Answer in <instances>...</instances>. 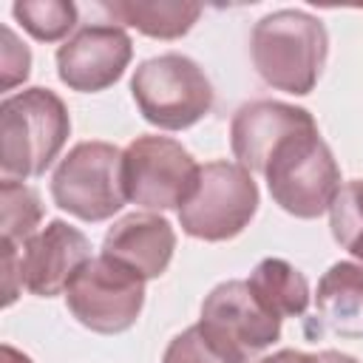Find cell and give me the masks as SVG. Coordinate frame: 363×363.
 Returning <instances> with one entry per match:
<instances>
[{
  "instance_id": "ac0fdd59",
  "label": "cell",
  "mask_w": 363,
  "mask_h": 363,
  "mask_svg": "<svg viewBox=\"0 0 363 363\" xmlns=\"http://www.w3.org/2000/svg\"><path fill=\"white\" fill-rule=\"evenodd\" d=\"M11 14L40 43H57L77 26V6L71 0H17Z\"/></svg>"
},
{
  "instance_id": "3957f363",
  "label": "cell",
  "mask_w": 363,
  "mask_h": 363,
  "mask_svg": "<svg viewBox=\"0 0 363 363\" xmlns=\"http://www.w3.org/2000/svg\"><path fill=\"white\" fill-rule=\"evenodd\" d=\"M264 179L272 201L295 218L329 213L340 190V167L318 128L286 136L272 150Z\"/></svg>"
},
{
  "instance_id": "9c48e42d",
  "label": "cell",
  "mask_w": 363,
  "mask_h": 363,
  "mask_svg": "<svg viewBox=\"0 0 363 363\" xmlns=\"http://www.w3.org/2000/svg\"><path fill=\"white\" fill-rule=\"evenodd\" d=\"M199 323L247 357L264 352L281 337V318L272 315L255 298L250 284L238 278L221 281L210 289V295L201 301Z\"/></svg>"
},
{
  "instance_id": "7402d4cb",
  "label": "cell",
  "mask_w": 363,
  "mask_h": 363,
  "mask_svg": "<svg viewBox=\"0 0 363 363\" xmlns=\"http://www.w3.org/2000/svg\"><path fill=\"white\" fill-rule=\"evenodd\" d=\"M0 247H3V306H11L23 289L20 250L11 241H0Z\"/></svg>"
},
{
  "instance_id": "8992f818",
  "label": "cell",
  "mask_w": 363,
  "mask_h": 363,
  "mask_svg": "<svg viewBox=\"0 0 363 363\" xmlns=\"http://www.w3.org/2000/svg\"><path fill=\"white\" fill-rule=\"evenodd\" d=\"M258 210V184L238 162H207L190 199L179 207L182 233L199 241H230L252 221Z\"/></svg>"
},
{
  "instance_id": "4fadbf2b",
  "label": "cell",
  "mask_w": 363,
  "mask_h": 363,
  "mask_svg": "<svg viewBox=\"0 0 363 363\" xmlns=\"http://www.w3.org/2000/svg\"><path fill=\"white\" fill-rule=\"evenodd\" d=\"M176 233L159 213H130L113 221L102 238V255L125 264L145 281L164 275L173 261Z\"/></svg>"
},
{
  "instance_id": "cb8c5ba5",
  "label": "cell",
  "mask_w": 363,
  "mask_h": 363,
  "mask_svg": "<svg viewBox=\"0 0 363 363\" xmlns=\"http://www.w3.org/2000/svg\"><path fill=\"white\" fill-rule=\"evenodd\" d=\"M0 363H34L26 352H20V349H14L11 343H3L0 346Z\"/></svg>"
},
{
  "instance_id": "d6986e66",
  "label": "cell",
  "mask_w": 363,
  "mask_h": 363,
  "mask_svg": "<svg viewBox=\"0 0 363 363\" xmlns=\"http://www.w3.org/2000/svg\"><path fill=\"white\" fill-rule=\"evenodd\" d=\"M247 360H250L247 354L210 335L201 323H193L184 332H179L162 354V363H247Z\"/></svg>"
},
{
  "instance_id": "7c38bea8",
  "label": "cell",
  "mask_w": 363,
  "mask_h": 363,
  "mask_svg": "<svg viewBox=\"0 0 363 363\" xmlns=\"http://www.w3.org/2000/svg\"><path fill=\"white\" fill-rule=\"evenodd\" d=\"M318 128L315 116L306 108L278 102V99H255L241 105L230 122V147L250 173H264L272 150L292 133Z\"/></svg>"
},
{
  "instance_id": "5b68a950",
  "label": "cell",
  "mask_w": 363,
  "mask_h": 363,
  "mask_svg": "<svg viewBox=\"0 0 363 363\" xmlns=\"http://www.w3.org/2000/svg\"><path fill=\"white\" fill-rule=\"evenodd\" d=\"M122 156L111 142H79L74 145L51 176V199L60 210L79 221H108L116 216L125 201Z\"/></svg>"
},
{
  "instance_id": "277c9868",
  "label": "cell",
  "mask_w": 363,
  "mask_h": 363,
  "mask_svg": "<svg viewBox=\"0 0 363 363\" xmlns=\"http://www.w3.org/2000/svg\"><path fill=\"white\" fill-rule=\"evenodd\" d=\"M130 94L145 122L162 130H184L213 111V85L201 65L167 51L136 65Z\"/></svg>"
},
{
  "instance_id": "5bb4252c",
  "label": "cell",
  "mask_w": 363,
  "mask_h": 363,
  "mask_svg": "<svg viewBox=\"0 0 363 363\" xmlns=\"http://www.w3.org/2000/svg\"><path fill=\"white\" fill-rule=\"evenodd\" d=\"M315 318L340 337H363V264L335 261L318 281Z\"/></svg>"
},
{
  "instance_id": "44dd1931",
  "label": "cell",
  "mask_w": 363,
  "mask_h": 363,
  "mask_svg": "<svg viewBox=\"0 0 363 363\" xmlns=\"http://www.w3.org/2000/svg\"><path fill=\"white\" fill-rule=\"evenodd\" d=\"M31 74V51L26 43H20V37L3 26L0 31V88L11 91L20 82H26Z\"/></svg>"
},
{
  "instance_id": "603a6c76",
  "label": "cell",
  "mask_w": 363,
  "mask_h": 363,
  "mask_svg": "<svg viewBox=\"0 0 363 363\" xmlns=\"http://www.w3.org/2000/svg\"><path fill=\"white\" fill-rule=\"evenodd\" d=\"M258 363H360V360L352 357V354H346V352H337V349H323L318 354L298 352V349H281L275 354L261 357Z\"/></svg>"
},
{
  "instance_id": "9a60e30c",
  "label": "cell",
  "mask_w": 363,
  "mask_h": 363,
  "mask_svg": "<svg viewBox=\"0 0 363 363\" xmlns=\"http://www.w3.org/2000/svg\"><path fill=\"white\" fill-rule=\"evenodd\" d=\"M102 9L116 23H125L153 40H179L201 17V6L187 0H113L102 3Z\"/></svg>"
},
{
  "instance_id": "30bf717a",
  "label": "cell",
  "mask_w": 363,
  "mask_h": 363,
  "mask_svg": "<svg viewBox=\"0 0 363 363\" xmlns=\"http://www.w3.org/2000/svg\"><path fill=\"white\" fill-rule=\"evenodd\" d=\"M133 43L122 26H85L57 48V77L79 94L111 88L128 68Z\"/></svg>"
},
{
  "instance_id": "2e32d148",
  "label": "cell",
  "mask_w": 363,
  "mask_h": 363,
  "mask_svg": "<svg viewBox=\"0 0 363 363\" xmlns=\"http://www.w3.org/2000/svg\"><path fill=\"white\" fill-rule=\"evenodd\" d=\"M255 298L281 320L298 318L309 306V284L298 267L284 258H264L247 278Z\"/></svg>"
},
{
  "instance_id": "6da1fadb",
  "label": "cell",
  "mask_w": 363,
  "mask_h": 363,
  "mask_svg": "<svg viewBox=\"0 0 363 363\" xmlns=\"http://www.w3.org/2000/svg\"><path fill=\"white\" fill-rule=\"evenodd\" d=\"M326 54V26L303 9L269 11L250 34V57L258 77L284 94L306 96L320 79Z\"/></svg>"
},
{
  "instance_id": "ba28073f",
  "label": "cell",
  "mask_w": 363,
  "mask_h": 363,
  "mask_svg": "<svg viewBox=\"0 0 363 363\" xmlns=\"http://www.w3.org/2000/svg\"><path fill=\"white\" fill-rule=\"evenodd\" d=\"M199 167L201 164H196L182 142L156 133L136 136L122 156L128 201L145 207L147 213L179 210L199 182Z\"/></svg>"
},
{
  "instance_id": "8fae6325",
  "label": "cell",
  "mask_w": 363,
  "mask_h": 363,
  "mask_svg": "<svg viewBox=\"0 0 363 363\" xmlns=\"http://www.w3.org/2000/svg\"><path fill=\"white\" fill-rule=\"evenodd\" d=\"M91 258V241L74 224L54 218L20 250L23 289L37 298H54L65 292L74 272Z\"/></svg>"
},
{
  "instance_id": "e0dca14e",
  "label": "cell",
  "mask_w": 363,
  "mask_h": 363,
  "mask_svg": "<svg viewBox=\"0 0 363 363\" xmlns=\"http://www.w3.org/2000/svg\"><path fill=\"white\" fill-rule=\"evenodd\" d=\"M43 221V204L34 187L14 182V179H3L0 182V230H3V241L11 244H26L31 235H37Z\"/></svg>"
},
{
  "instance_id": "52a82bcc",
  "label": "cell",
  "mask_w": 363,
  "mask_h": 363,
  "mask_svg": "<svg viewBox=\"0 0 363 363\" xmlns=\"http://www.w3.org/2000/svg\"><path fill=\"white\" fill-rule=\"evenodd\" d=\"M65 303L85 329L96 335H119L142 315L145 278L108 255H96L68 281Z\"/></svg>"
},
{
  "instance_id": "7a4b0ae2",
  "label": "cell",
  "mask_w": 363,
  "mask_h": 363,
  "mask_svg": "<svg viewBox=\"0 0 363 363\" xmlns=\"http://www.w3.org/2000/svg\"><path fill=\"white\" fill-rule=\"evenodd\" d=\"M71 133V113L51 88H26L0 102V170L3 179L43 176Z\"/></svg>"
},
{
  "instance_id": "ffe728a7",
  "label": "cell",
  "mask_w": 363,
  "mask_h": 363,
  "mask_svg": "<svg viewBox=\"0 0 363 363\" xmlns=\"http://www.w3.org/2000/svg\"><path fill=\"white\" fill-rule=\"evenodd\" d=\"M329 227L335 241L343 250H349L357 261H363V182L360 179L340 184L329 207Z\"/></svg>"
}]
</instances>
